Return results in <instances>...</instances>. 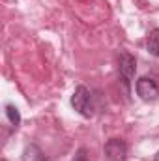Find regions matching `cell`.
Here are the masks:
<instances>
[{"label":"cell","mask_w":159,"mask_h":161,"mask_svg":"<svg viewBox=\"0 0 159 161\" xmlns=\"http://www.w3.org/2000/svg\"><path fill=\"white\" fill-rule=\"evenodd\" d=\"M156 161H159V152H157V154H156Z\"/></svg>","instance_id":"ba28073f"},{"label":"cell","mask_w":159,"mask_h":161,"mask_svg":"<svg viewBox=\"0 0 159 161\" xmlns=\"http://www.w3.org/2000/svg\"><path fill=\"white\" fill-rule=\"evenodd\" d=\"M6 116H8V120L9 124L13 125V127H17L19 124H21V114H19V111H17V107H13V105H6Z\"/></svg>","instance_id":"52a82bcc"},{"label":"cell","mask_w":159,"mask_h":161,"mask_svg":"<svg viewBox=\"0 0 159 161\" xmlns=\"http://www.w3.org/2000/svg\"><path fill=\"white\" fill-rule=\"evenodd\" d=\"M4 161H6V159H4Z\"/></svg>","instance_id":"9c48e42d"},{"label":"cell","mask_w":159,"mask_h":161,"mask_svg":"<svg viewBox=\"0 0 159 161\" xmlns=\"http://www.w3.org/2000/svg\"><path fill=\"white\" fill-rule=\"evenodd\" d=\"M105 156L109 161H125L127 159V144L122 139H111L105 142Z\"/></svg>","instance_id":"277c9868"},{"label":"cell","mask_w":159,"mask_h":161,"mask_svg":"<svg viewBox=\"0 0 159 161\" xmlns=\"http://www.w3.org/2000/svg\"><path fill=\"white\" fill-rule=\"evenodd\" d=\"M135 88H137V96L140 99H144V101H154V99H157V96H159L157 82L154 79H150V77H140L137 80Z\"/></svg>","instance_id":"3957f363"},{"label":"cell","mask_w":159,"mask_h":161,"mask_svg":"<svg viewBox=\"0 0 159 161\" xmlns=\"http://www.w3.org/2000/svg\"><path fill=\"white\" fill-rule=\"evenodd\" d=\"M146 49L150 54H154L156 58H159V28L150 30L148 38H146Z\"/></svg>","instance_id":"5b68a950"},{"label":"cell","mask_w":159,"mask_h":161,"mask_svg":"<svg viewBox=\"0 0 159 161\" xmlns=\"http://www.w3.org/2000/svg\"><path fill=\"white\" fill-rule=\"evenodd\" d=\"M135 71H137V60H135V56L129 54L127 51H122L118 56V73L125 86L131 84V80L135 77Z\"/></svg>","instance_id":"7a4b0ae2"},{"label":"cell","mask_w":159,"mask_h":161,"mask_svg":"<svg viewBox=\"0 0 159 161\" xmlns=\"http://www.w3.org/2000/svg\"><path fill=\"white\" fill-rule=\"evenodd\" d=\"M23 159L25 161H47L45 159V156H43V152H41L38 146H34V144H30V146L25 148Z\"/></svg>","instance_id":"8992f818"},{"label":"cell","mask_w":159,"mask_h":161,"mask_svg":"<svg viewBox=\"0 0 159 161\" xmlns=\"http://www.w3.org/2000/svg\"><path fill=\"white\" fill-rule=\"evenodd\" d=\"M71 107L79 113L80 116L90 118L94 116V101H92V92L86 86H77L73 96H71Z\"/></svg>","instance_id":"6da1fadb"}]
</instances>
